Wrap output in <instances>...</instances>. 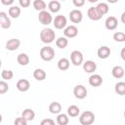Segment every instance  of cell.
I'll return each instance as SVG.
<instances>
[{
	"instance_id": "cell-1",
	"label": "cell",
	"mask_w": 125,
	"mask_h": 125,
	"mask_svg": "<svg viewBox=\"0 0 125 125\" xmlns=\"http://www.w3.org/2000/svg\"><path fill=\"white\" fill-rule=\"evenodd\" d=\"M56 33L52 28H44L40 32V39L43 43L50 44L55 40Z\"/></svg>"
},
{
	"instance_id": "cell-2",
	"label": "cell",
	"mask_w": 125,
	"mask_h": 125,
	"mask_svg": "<svg viewBox=\"0 0 125 125\" xmlns=\"http://www.w3.org/2000/svg\"><path fill=\"white\" fill-rule=\"evenodd\" d=\"M40 57H41V59L43 61L50 62L55 57V50L52 47H50V46L42 47L41 50H40Z\"/></svg>"
},
{
	"instance_id": "cell-3",
	"label": "cell",
	"mask_w": 125,
	"mask_h": 125,
	"mask_svg": "<svg viewBox=\"0 0 125 125\" xmlns=\"http://www.w3.org/2000/svg\"><path fill=\"white\" fill-rule=\"evenodd\" d=\"M94 121H95V114L90 110L84 111L79 117V122L82 125H91Z\"/></svg>"
},
{
	"instance_id": "cell-4",
	"label": "cell",
	"mask_w": 125,
	"mask_h": 125,
	"mask_svg": "<svg viewBox=\"0 0 125 125\" xmlns=\"http://www.w3.org/2000/svg\"><path fill=\"white\" fill-rule=\"evenodd\" d=\"M38 20H39V21H40L42 24H44V25H48V24H50V23L54 21L52 15H51L49 12H47L46 10L39 13V15H38Z\"/></svg>"
},
{
	"instance_id": "cell-5",
	"label": "cell",
	"mask_w": 125,
	"mask_h": 125,
	"mask_svg": "<svg viewBox=\"0 0 125 125\" xmlns=\"http://www.w3.org/2000/svg\"><path fill=\"white\" fill-rule=\"evenodd\" d=\"M66 18L62 15H58L55 17L54 21H53V24L54 26L57 28V29H62V28H65L66 26Z\"/></svg>"
},
{
	"instance_id": "cell-6",
	"label": "cell",
	"mask_w": 125,
	"mask_h": 125,
	"mask_svg": "<svg viewBox=\"0 0 125 125\" xmlns=\"http://www.w3.org/2000/svg\"><path fill=\"white\" fill-rule=\"evenodd\" d=\"M70 61L75 66L80 65L83 62V55H82V53L80 51H78V50L72 51L71 54H70Z\"/></svg>"
},
{
	"instance_id": "cell-7",
	"label": "cell",
	"mask_w": 125,
	"mask_h": 125,
	"mask_svg": "<svg viewBox=\"0 0 125 125\" xmlns=\"http://www.w3.org/2000/svg\"><path fill=\"white\" fill-rule=\"evenodd\" d=\"M73 94L76 99L82 100V99L86 98V96H87V89L83 85H76L73 89Z\"/></svg>"
},
{
	"instance_id": "cell-8",
	"label": "cell",
	"mask_w": 125,
	"mask_h": 125,
	"mask_svg": "<svg viewBox=\"0 0 125 125\" xmlns=\"http://www.w3.org/2000/svg\"><path fill=\"white\" fill-rule=\"evenodd\" d=\"M69 19L70 21L73 22V23H79L82 19H83V15H82V12L80 10H77V9H74L72 10L70 13H69Z\"/></svg>"
},
{
	"instance_id": "cell-9",
	"label": "cell",
	"mask_w": 125,
	"mask_h": 125,
	"mask_svg": "<svg viewBox=\"0 0 125 125\" xmlns=\"http://www.w3.org/2000/svg\"><path fill=\"white\" fill-rule=\"evenodd\" d=\"M104 25H105V28L106 29H108V30H114L117 27V25H118V21H117V19L115 17L109 16L105 20Z\"/></svg>"
},
{
	"instance_id": "cell-10",
	"label": "cell",
	"mask_w": 125,
	"mask_h": 125,
	"mask_svg": "<svg viewBox=\"0 0 125 125\" xmlns=\"http://www.w3.org/2000/svg\"><path fill=\"white\" fill-rule=\"evenodd\" d=\"M63 34L67 38H74L78 34V28L75 25H68L64 28Z\"/></svg>"
},
{
	"instance_id": "cell-11",
	"label": "cell",
	"mask_w": 125,
	"mask_h": 125,
	"mask_svg": "<svg viewBox=\"0 0 125 125\" xmlns=\"http://www.w3.org/2000/svg\"><path fill=\"white\" fill-rule=\"evenodd\" d=\"M21 45V40L17 39V38H12L10 40H8L6 42V49L9 51H15L17 49H19Z\"/></svg>"
},
{
	"instance_id": "cell-12",
	"label": "cell",
	"mask_w": 125,
	"mask_h": 125,
	"mask_svg": "<svg viewBox=\"0 0 125 125\" xmlns=\"http://www.w3.org/2000/svg\"><path fill=\"white\" fill-rule=\"evenodd\" d=\"M88 82H89V84H90L91 86H93V87H99V86H101L102 83H103V78H102V76L99 75V74H93V75H91V76L89 77Z\"/></svg>"
},
{
	"instance_id": "cell-13",
	"label": "cell",
	"mask_w": 125,
	"mask_h": 125,
	"mask_svg": "<svg viewBox=\"0 0 125 125\" xmlns=\"http://www.w3.org/2000/svg\"><path fill=\"white\" fill-rule=\"evenodd\" d=\"M0 25L2 28H9L11 26V21L5 12H0Z\"/></svg>"
},
{
	"instance_id": "cell-14",
	"label": "cell",
	"mask_w": 125,
	"mask_h": 125,
	"mask_svg": "<svg viewBox=\"0 0 125 125\" xmlns=\"http://www.w3.org/2000/svg\"><path fill=\"white\" fill-rule=\"evenodd\" d=\"M30 88V83L27 79H20L17 82V89L21 92H26Z\"/></svg>"
},
{
	"instance_id": "cell-15",
	"label": "cell",
	"mask_w": 125,
	"mask_h": 125,
	"mask_svg": "<svg viewBox=\"0 0 125 125\" xmlns=\"http://www.w3.org/2000/svg\"><path fill=\"white\" fill-rule=\"evenodd\" d=\"M87 15H88V18L92 21H99L102 19V16L98 13L96 7H90L87 11Z\"/></svg>"
},
{
	"instance_id": "cell-16",
	"label": "cell",
	"mask_w": 125,
	"mask_h": 125,
	"mask_svg": "<svg viewBox=\"0 0 125 125\" xmlns=\"http://www.w3.org/2000/svg\"><path fill=\"white\" fill-rule=\"evenodd\" d=\"M83 69L87 73H93L97 69V64L93 61H86L83 63Z\"/></svg>"
},
{
	"instance_id": "cell-17",
	"label": "cell",
	"mask_w": 125,
	"mask_h": 125,
	"mask_svg": "<svg viewBox=\"0 0 125 125\" xmlns=\"http://www.w3.org/2000/svg\"><path fill=\"white\" fill-rule=\"evenodd\" d=\"M97 54H98V57L100 59H106L110 55V49L107 46H102L98 49Z\"/></svg>"
},
{
	"instance_id": "cell-18",
	"label": "cell",
	"mask_w": 125,
	"mask_h": 125,
	"mask_svg": "<svg viewBox=\"0 0 125 125\" xmlns=\"http://www.w3.org/2000/svg\"><path fill=\"white\" fill-rule=\"evenodd\" d=\"M96 9H97L98 13L103 17L104 15H105V14H107V13H108L109 7H108V5H107L106 3L102 2V3H99V4L96 6Z\"/></svg>"
},
{
	"instance_id": "cell-19",
	"label": "cell",
	"mask_w": 125,
	"mask_h": 125,
	"mask_svg": "<svg viewBox=\"0 0 125 125\" xmlns=\"http://www.w3.org/2000/svg\"><path fill=\"white\" fill-rule=\"evenodd\" d=\"M17 62L21 65H27L29 63V57L25 53H21L17 57Z\"/></svg>"
},
{
	"instance_id": "cell-20",
	"label": "cell",
	"mask_w": 125,
	"mask_h": 125,
	"mask_svg": "<svg viewBox=\"0 0 125 125\" xmlns=\"http://www.w3.org/2000/svg\"><path fill=\"white\" fill-rule=\"evenodd\" d=\"M111 74L114 78H122L124 75V69L120 65H115L111 70Z\"/></svg>"
},
{
	"instance_id": "cell-21",
	"label": "cell",
	"mask_w": 125,
	"mask_h": 125,
	"mask_svg": "<svg viewBox=\"0 0 125 125\" xmlns=\"http://www.w3.org/2000/svg\"><path fill=\"white\" fill-rule=\"evenodd\" d=\"M69 60L66 59V58H62L59 60L58 62V68L61 69V70H66L69 68Z\"/></svg>"
},
{
	"instance_id": "cell-22",
	"label": "cell",
	"mask_w": 125,
	"mask_h": 125,
	"mask_svg": "<svg viewBox=\"0 0 125 125\" xmlns=\"http://www.w3.org/2000/svg\"><path fill=\"white\" fill-rule=\"evenodd\" d=\"M48 8L52 13H58L61 10V3L57 0H52L49 2Z\"/></svg>"
},
{
	"instance_id": "cell-23",
	"label": "cell",
	"mask_w": 125,
	"mask_h": 125,
	"mask_svg": "<svg viewBox=\"0 0 125 125\" xmlns=\"http://www.w3.org/2000/svg\"><path fill=\"white\" fill-rule=\"evenodd\" d=\"M49 110H50V112L53 113V114H58V113H60L61 110H62V105H61V104L58 103V102H53V103H51L50 105H49Z\"/></svg>"
},
{
	"instance_id": "cell-24",
	"label": "cell",
	"mask_w": 125,
	"mask_h": 125,
	"mask_svg": "<svg viewBox=\"0 0 125 125\" xmlns=\"http://www.w3.org/2000/svg\"><path fill=\"white\" fill-rule=\"evenodd\" d=\"M21 117H23L26 121H31V120H33L34 117H35V112H34L32 109H30V108H26V109H24V110L22 111Z\"/></svg>"
},
{
	"instance_id": "cell-25",
	"label": "cell",
	"mask_w": 125,
	"mask_h": 125,
	"mask_svg": "<svg viewBox=\"0 0 125 125\" xmlns=\"http://www.w3.org/2000/svg\"><path fill=\"white\" fill-rule=\"evenodd\" d=\"M46 72H45V70H43L42 68H37V69H35L34 71H33V77L36 79V80H38V81H42V80H44L45 78H46Z\"/></svg>"
},
{
	"instance_id": "cell-26",
	"label": "cell",
	"mask_w": 125,
	"mask_h": 125,
	"mask_svg": "<svg viewBox=\"0 0 125 125\" xmlns=\"http://www.w3.org/2000/svg\"><path fill=\"white\" fill-rule=\"evenodd\" d=\"M8 14L11 18H14V19H17L20 17L21 15V8L18 7V6H12L9 8V11H8Z\"/></svg>"
},
{
	"instance_id": "cell-27",
	"label": "cell",
	"mask_w": 125,
	"mask_h": 125,
	"mask_svg": "<svg viewBox=\"0 0 125 125\" xmlns=\"http://www.w3.org/2000/svg\"><path fill=\"white\" fill-rule=\"evenodd\" d=\"M32 5L36 11H39V13L42 11H45V9H46V3L43 0H34Z\"/></svg>"
},
{
	"instance_id": "cell-28",
	"label": "cell",
	"mask_w": 125,
	"mask_h": 125,
	"mask_svg": "<svg viewBox=\"0 0 125 125\" xmlns=\"http://www.w3.org/2000/svg\"><path fill=\"white\" fill-rule=\"evenodd\" d=\"M114 90H115L116 94H118L119 96H124L125 95V82H123V81L117 82L115 84Z\"/></svg>"
},
{
	"instance_id": "cell-29",
	"label": "cell",
	"mask_w": 125,
	"mask_h": 125,
	"mask_svg": "<svg viewBox=\"0 0 125 125\" xmlns=\"http://www.w3.org/2000/svg\"><path fill=\"white\" fill-rule=\"evenodd\" d=\"M80 112V109L77 105L75 104H72V105H69L68 108H67V115L71 116V117H75L79 114Z\"/></svg>"
},
{
	"instance_id": "cell-30",
	"label": "cell",
	"mask_w": 125,
	"mask_h": 125,
	"mask_svg": "<svg viewBox=\"0 0 125 125\" xmlns=\"http://www.w3.org/2000/svg\"><path fill=\"white\" fill-rule=\"evenodd\" d=\"M68 122H69V119H68L66 114H64V113L58 114V116H57V123L59 125H67Z\"/></svg>"
},
{
	"instance_id": "cell-31",
	"label": "cell",
	"mask_w": 125,
	"mask_h": 125,
	"mask_svg": "<svg viewBox=\"0 0 125 125\" xmlns=\"http://www.w3.org/2000/svg\"><path fill=\"white\" fill-rule=\"evenodd\" d=\"M68 44V40L66 39V37H59L56 40V46L60 49H64Z\"/></svg>"
},
{
	"instance_id": "cell-32",
	"label": "cell",
	"mask_w": 125,
	"mask_h": 125,
	"mask_svg": "<svg viewBox=\"0 0 125 125\" xmlns=\"http://www.w3.org/2000/svg\"><path fill=\"white\" fill-rule=\"evenodd\" d=\"M13 76H14V72L12 70L4 69L1 72V77L3 78V80H11L13 78Z\"/></svg>"
},
{
	"instance_id": "cell-33",
	"label": "cell",
	"mask_w": 125,
	"mask_h": 125,
	"mask_svg": "<svg viewBox=\"0 0 125 125\" xmlns=\"http://www.w3.org/2000/svg\"><path fill=\"white\" fill-rule=\"evenodd\" d=\"M113 39L117 42H124L125 41V33L121 31H117L113 34Z\"/></svg>"
},
{
	"instance_id": "cell-34",
	"label": "cell",
	"mask_w": 125,
	"mask_h": 125,
	"mask_svg": "<svg viewBox=\"0 0 125 125\" xmlns=\"http://www.w3.org/2000/svg\"><path fill=\"white\" fill-rule=\"evenodd\" d=\"M8 90H9V86H8V84H7L4 80L0 81V94H5Z\"/></svg>"
},
{
	"instance_id": "cell-35",
	"label": "cell",
	"mask_w": 125,
	"mask_h": 125,
	"mask_svg": "<svg viewBox=\"0 0 125 125\" xmlns=\"http://www.w3.org/2000/svg\"><path fill=\"white\" fill-rule=\"evenodd\" d=\"M14 125H27V121L23 117H18L16 118Z\"/></svg>"
},
{
	"instance_id": "cell-36",
	"label": "cell",
	"mask_w": 125,
	"mask_h": 125,
	"mask_svg": "<svg viewBox=\"0 0 125 125\" xmlns=\"http://www.w3.org/2000/svg\"><path fill=\"white\" fill-rule=\"evenodd\" d=\"M40 125H56L55 121L51 118H45L40 122Z\"/></svg>"
},
{
	"instance_id": "cell-37",
	"label": "cell",
	"mask_w": 125,
	"mask_h": 125,
	"mask_svg": "<svg viewBox=\"0 0 125 125\" xmlns=\"http://www.w3.org/2000/svg\"><path fill=\"white\" fill-rule=\"evenodd\" d=\"M19 3H20V5H21V7L26 8V7H28V6L30 5L31 2H30V0H20Z\"/></svg>"
},
{
	"instance_id": "cell-38",
	"label": "cell",
	"mask_w": 125,
	"mask_h": 125,
	"mask_svg": "<svg viewBox=\"0 0 125 125\" xmlns=\"http://www.w3.org/2000/svg\"><path fill=\"white\" fill-rule=\"evenodd\" d=\"M72 3L75 7H81L85 4V0H73Z\"/></svg>"
},
{
	"instance_id": "cell-39",
	"label": "cell",
	"mask_w": 125,
	"mask_h": 125,
	"mask_svg": "<svg viewBox=\"0 0 125 125\" xmlns=\"http://www.w3.org/2000/svg\"><path fill=\"white\" fill-rule=\"evenodd\" d=\"M1 3L4 5H12L14 3V0H1Z\"/></svg>"
},
{
	"instance_id": "cell-40",
	"label": "cell",
	"mask_w": 125,
	"mask_h": 125,
	"mask_svg": "<svg viewBox=\"0 0 125 125\" xmlns=\"http://www.w3.org/2000/svg\"><path fill=\"white\" fill-rule=\"evenodd\" d=\"M120 56H121V59L123 61H125V47L121 49V52H120Z\"/></svg>"
},
{
	"instance_id": "cell-41",
	"label": "cell",
	"mask_w": 125,
	"mask_h": 125,
	"mask_svg": "<svg viewBox=\"0 0 125 125\" xmlns=\"http://www.w3.org/2000/svg\"><path fill=\"white\" fill-rule=\"evenodd\" d=\"M121 21L125 24V12H123L122 15H121Z\"/></svg>"
},
{
	"instance_id": "cell-42",
	"label": "cell",
	"mask_w": 125,
	"mask_h": 125,
	"mask_svg": "<svg viewBox=\"0 0 125 125\" xmlns=\"http://www.w3.org/2000/svg\"><path fill=\"white\" fill-rule=\"evenodd\" d=\"M89 2H91V3L94 2V3H95V2H97V0H89Z\"/></svg>"
},
{
	"instance_id": "cell-43",
	"label": "cell",
	"mask_w": 125,
	"mask_h": 125,
	"mask_svg": "<svg viewBox=\"0 0 125 125\" xmlns=\"http://www.w3.org/2000/svg\"><path fill=\"white\" fill-rule=\"evenodd\" d=\"M124 117H125V111H124Z\"/></svg>"
}]
</instances>
